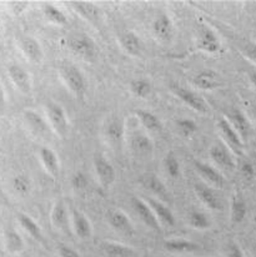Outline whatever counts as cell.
<instances>
[{
    "mask_svg": "<svg viewBox=\"0 0 256 257\" xmlns=\"http://www.w3.org/2000/svg\"><path fill=\"white\" fill-rule=\"evenodd\" d=\"M59 75H60L61 80L65 84V86L73 92L75 96L84 97L86 89H88V84H86V79L84 76L83 71L73 63H61L58 66Z\"/></svg>",
    "mask_w": 256,
    "mask_h": 257,
    "instance_id": "obj_1",
    "label": "cell"
},
{
    "mask_svg": "<svg viewBox=\"0 0 256 257\" xmlns=\"http://www.w3.org/2000/svg\"><path fill=\"white\" fill-rule=\"evenodd\" d=\"M45 111H47V120L49 122L51 131L59 138L65 139L69 134V127H70L65 109L58 102L50 101L45 106Z\"/></svg>",
    "mask_w": 256,
    "mask_h": 257,
    "instance_id": "obj_2",
    "label": "cell"
},
{
    "mask_svg": "<svg viewBox=\"0 0 256 257\" xmlns=\"http://www.w3.org/2000/svg\"><path fill=\"white\" fill-rule=\"evenodd\" d=\"M69 49L75 55L80 56L86 61L95 60L99 54V48L93 38L86 34H74L68 40Z\"/></svg>",
    "mask_w": 256,
    "mask_h": 257,
    "instance_id": "obj_3",
    "label": "cell"
},
{
    "mask_svg": "<svg viewBox=\"0 0 256 257\" xmlns=\"http://www.w3.org/2000/svg\"><path fill=\"white\" fill-rule=\"evenodd\" d=\"M171 90L186 106L191 107L194 111L199 112V114H207L209 112L210 107L206 100L200 94L194 91V90H190L184 86H173Z\"/></svg>",
    "mask_w": 256,
    "mask_h": 257,
    "instance_id": "obj_4",
    "label": "cell"
},
{
    "mask_svg": "<svg viewBox=\"0 0 256 257\" xmlns=\"http://www.w3.org/2000/svg\"><path fill=\"white\" fill-rule=\"evenodd\" d=\"M94 170H95L98 182L104 190L110 189L116 180V171L112 164L105 156L96 155L94 158Z\"/></svg>",
    "mask_w": 256,
    "mask_h": 257,
    "instance_id": "obj_5",
    "label": "cell"
},
{
    "mask_svg": "<svg viewBox=\"0 0 256 257\" xmlns=\"http://www.w3.org/2000/svg\"><path fill=\"white\" fill-rule=\"evenodd\" d=\"M125 134H126V127L121 117L116 116L107 120L104 127V136L110 146L115 149L121 148L125 141Z\"/></svg>",
    "mask_w": 256,
    "mask_h": 257,
    "instance_id": "obj_6",
    "label": "cell"
},
{
    "mask_svg": "<svg viewBox=\"0 0 256 257\" xmlns=\"http://www.w3.org/2000/svg\"><path fill=\"white\" fill-rule=\"evenodd\" d=\"M69 5L71 9L76 13L80 18H83L86 23H89L93 27H99L101 19L100 8L93 2H84V0H76L70 2Z\"/></svg>",
    "mask_w": 256,
    "mask_h": 257,
    "instance_id": "obj_7",
    "label": "cell"
},
{
    "mask_svg": "<svg viewBox=\"0 0 256 257\" xmlns=\"http://www.w3.org/2000/svg\"><path fill=\"white\" fill-rule=\"evenodd\" d=\"M132 206L133 209H134V211L137 212V215L139 216L140 220H142L148 227L152 228L154 231L161 230V223L159 222V220L156 218V216L154 214L150 205L148 204V201L140 199V197H133Z\"/></svg>",
    "mask_w": 256,
    "mask_h": 257,
    "instance_id": "obj_8",
    "label": "cell"
},
{
    "mask_svg": "<svg viewBox=\"0 0 256 257\" xmlns=\"http://www.w3.org/2000/svg\"><path fill=\"white\" fill-rule=\"evenodd\" d=\"M217 128L221 134V138L226 143L225 145L229 149H232L235 153L241 154L242 149H244V141L241 140L240 135L231 126V124H230L226 117H220L219 121H217Z\"/></svg>",
    "mask_w": 256,
    "mask_h": 257,
    "instance_id": "obj_9",
    "label": "cell"
},
{
    "mask_svg": "<svg viewBox=\"0 0 256 257\" xmlns=\"http://www.w3.org/2000/svg\"><path fill=\"white\" fill-rule=\"evenodd\" d=\"M196 42H198L199 50L207 54H216L221 49V43H220L216 33L210 27H206V25H203L198 30V39H196Z\"/></svg>",
    "mask_w": 256,
    "mask_h": 257,
    "instance_id": "obj_10",
    "label": "cell"
},
{
    "mask_svg": "<svg viewBox=\"0 0 256 257\" xmlns=\"http://www.w3.org/2000/svg\"><path fill=\"white\" fill-rule=\"evenodd\" d=\"M209 155L210 158L212 159V161L221 169L232 171L236 168V163H235L234 156H232L231 151L229 150V148H227L225 144H214V145L210 148Z\"/></svg>",
    "mask_w": 256,
    "mask_h": 257,
    "instance_id": "obj_11",
    "label": "cell"
},
{
    "mask_svg": "<svg viewBox=\"0 0 256 257\" xmlns=\"http://www.w3.org/2000/svg\"><path fill=\"white\" fill-rule=\"evenodd\" d=\"M194 191L201 202L210 210H222V200L216 191L205 182H196Z\"/></svg>",
    "mask_w": 256,
    "mask_h": 257,
    "instance_id": "obj_12",
    "label": "cell"
},
{
    "mask_svg": "<svg viewBox=\"0 0 256 257\" xmlns=\"http://www.w3.org/2000/svg\"><path fill=\"white\" fill-rule=\"evenodd\" d=\"M8 74H9V78L12 79L13 84L20 92L30 94L33 84L32 75L29 74V71H27L23 66L18 65V64H12V65L8 66Z\"/></svg>",
    "mask_w": 256,
    "mask_h": 257,
    "instance_id": "obj_13",
    "label": "cell"
},
{
    "mask_svg": "<svg viewBox=\"0 0 256 257\" xmlns=\"http://www.w3.org/2000/svg\"><path fill=\"white\" fill-rule=\"evenodd\" d=\"M71 230L81 240H88L93 236V225L88 216L79 210H73L70 214Z\"/></svg>",
    "mask_w": 256,
    "mask_h": 257,
    "instance_id": "obj_14",
    "label": "cell"
},
{
    "mask_svg": "<svg viewBox=\"0 0 256 257\" xmlns=\"http://www.w3.org/2000/svg\"><path fill=\"white\" fill-rule=\"evenodd\" d=\"M152 29L156 39L164 43L171 42L174 38V33H175L173 20L168 14H160L159 17H156L153 22Z\"/></svg>",
    "mask_w": 256,
    "mask_h": 257,
    "instance_id": "obj_15",
    "label": "cell"
},
{
    "mask_svg": "<svg viewBox=\"0 0 256 257\" xmlns=\"http://www.w3.org/2000/svg\"><path fill=\"white\" fill-rule=\"evenodd\" d=\"M117 42H119L122 51L126 53L127 55L134 56V58L142 55L144 46H143V42L139 35L135 34L134 32L126 30V32L120 33L119 37H117Z\"/></svg>",
    "mask_w": 256,
    "mask_h": 257,
    "instance_id": "obj_16",
    "label": "cell"
},
{
    "mask_svg": "<svg viewBox=\"0 0 256 257\" xmlns=\"http://www.w3.org/2000/svg\"><path fill=\"white\" fill-rule=\"evenodd\" d=\"M23 117H24V121L25 124H27L28 128H29L34 135L45 136L51 130L48 120L44 119V117H43L39 112L35 111V110H25L24 114H23Z\"/></svg>",
    "mask_w": 256,
    "mask_h": 257,
    "instance_id": "obj_17",
    "label": "cell"
},
{
    "mask_svg": "<svg viewBox=\"0 0 256 257\" xmlns=\"http://www.w3.org/2000/svg\"><path fill=\"white\" fill-rule=\"evenodd\" d=\"M19 49L25 58L34 64H39L44 58V53L40 43L33 37H22L18 42Z\"/></svg>",
    "mask_w": 256,
    "mask_h": 257,
    "instance_id": "obj_18",
    "label": "cell"
},
{
    "mask_svg": "<svg viewBox=\"0 0 256 257\" xmlns=\"http://www.w3.org/2000/svg\"><path fill=\"white\" fill-rule=\"evenodd\" d=\"M50 222L54 228L60 231H66L70 226V214L63 201H56L51 207Z\"/></svg>",
    "mask_w": 256,
    "mask_h": 257,
    "instance_id": "obj_19",
    "label": "cell"
},
{
    "mask_svg": "<svg viewBox=\"0 0 256 257\" xmlns=\"http://www.w3.org/2000/svg\"><path fill=\"white\" fill-rule=\"evenodd\" d=\"M107 221H109V225L117 232L125 233V235L134 233V225H133L132 220L121 210H111L107 215Z\"/></svg>",
    "mask_w": 256,
    "mask_h": 257,
    "instance_id": "obj_20",
    "label": "cell"
},
{
    "mask_svg": "<svg viewBox=\"0 0 256 257\" xmlns=\"http://www.w3.org/2000/svg\"><path fill=\"white\" fill-rule=\"evenodd\" d=\"M195 165L196 171L199 172L201 177L206 182H209L210 185L215 186L216 189H222L225 185V179L222 176V174L219 170L214 168V166L209 165V164L203 163V161H195L194 163Z\"/></svg>",
    "mask_w": 256,
    "mask_h": 257,
    "instance_id": "obj_21",
    "label": "cell"
},
{
    "mask_svg": "<svg viewBox=\"0 0 256 257\" xmlns=\"http://www.w3.org/2000/svg\"><path fill=\"white\" fill-rule=\"evenodd\" d=\"M143 186L147 190H149L150 192L155 196V199L160 200V201L166 202L170 199V194H169L168 189H166L165 184L159 179L156 175L154 174H148L143 177L142 180Z\"/></svg>",
    "mask_w": 256,
    "mask_h": 257,
    "instance_id": "obj_22",
    "label": "cell"
},
{
    "mask_svg": "<svg viewBox=\"0 0 256 257\" xmlns=\"http://www.w3.org/2000/svg\"><path fill=\"white\" fill-rule=\"evenodd\" d=\"M194 85L201 90H215L222 85V79L216 71L211 69L200 71L198 75L194 76L193 79Z\"/></svg>",
    "mask_w": 256,
    "mask_h": 257,
    "instance_id": "obj_23",
    "label": "cell"
},
{
    "mask_svg": "<svg viewBox=\"0 0 256 257\" xmlns=\"http://www.w3.org/2000/svg\"><path fill=\"white\" fill-rule=\"evenodd\" d=\"M148 204L150 205V207L153 209L154 214H155L156 218L159 220V222L164 223V225L169 226V227H173L175 226V216H174L173 211L170 210V207L165 204V202L160 201V200L155 199V197H149L147 200Z\"/></svg>",
    "mask_w": 256,
    "mask_h": 257,
    "instance_id": "obj_24",
    "label": "cell"
},
{
    "mask_svg": "<svg viewBox=\"0 0 256 257\" xmlns=\"http://www.w3.org/2000/svg\"><path fill=\"white\" fill-rule=\"evenodd\" d=\"M39 158L45 172L51 177H58L60 172V161L55 151L48 146H43L39 150Z\"/></svg>",
    "mask_w": 256,
    "mask_h": 257,
    "instance_id": "obj_25",
    "label": "cell"
},
{
    "mask_svg": "<svg viewBox=\"0 0 256 257\" xmlns=\"http://www.w3.org/2000/svg\"><path fill=\"white\" fill-rule=\"evenodd\" d=\"M227 120L231 124V126L235 128L237 134L240 135L241 140L246 141V139L249 138L250 134V122L247 120V117L245 116L244 112L239 109H231L227 114Z\"/></svg>",
    "mask_w": 256,
    "mask_h": 257,
    "instance_id": "obj_26",
    "label": "cell"
},
{
    "mask_svg": "<svg viewBox=\"0 0 256 257\" xmlns=\"http://www.w3.org/2000/svg\"><path fill=\"white\" fill-rule=\"evenodd\" d=\"M100 251L104 257H135L137 252L130 246L115 241H105L101 243Z\"/></svg>",
    "mask_w": 256,
    "mask_h": 257,
    "instance_id": "obj_27",
    "label": "cell"
},
{
    "mask_svg": "<svg viewBox=\"0 0 256 257\" xmlns=\"http://www.w3.org/2000/svg\"><path fill=\"white\" fill-rule=\"evenodd\" d=\"M18 222H19L20 227L28 233L32 238H34L38 242H44V233H43L42 227L39 223L25 212H18L17 215Z\"/></svg>",
    "mask_w": 256,
    "mask_h": 257,
    "instance_id": "obj_28",
    "label": "cell"
},
{
    "mask_svg": "<svg viewBox=\"0 0 256 257\" xmlns=\"http://www.w3.org/2000/svg\"><path fill=\"white\" fill-rule=\"evenodd\" d=\"M132 149L139 156H152L154 153V143L148 134L135 133L132 136Z\"/></svg>",
    "mask_w": 256,
    "mask_h": 257,
    "instance_id": "obj_29",
    "label": "cell"
},
{
    "mask_svg": "<svg viewBox=\"0 0 256 257\" xmlns=\"http://www.w3.org/2000/svg\"><path fill=\"white\" fill-rule=\"evenodd\" d=\"M5 250L10 255H19L25 250V241L19 232L14 228H8L4 236Z\"/></svg>",
    "mask_w": 256,
    "mask_h": 257,
    "instance_id": "obj_30",
    "label": "cell"
},
{
    "mask_svg": "<svg viewBox=\"0 0 256 257\" xmlns=\"http://www.w3.org/2000/svg\"><path fill=\"white\" fill-rule=\"evenodd\" d=\"M164 246L168 251L174 253H188V252H195L200 248L198 243L193 242L190 240H186L183 237H175V238H169L164 242Z\"/></svg>",
    "mask_w": 256,
    "mask_h": 257,
    "instance_id": "obj_31",
    "label": "cell"
},
{
    "mask_svg": "<svg viewBox=\"0 0 256 257\" xmlns=\"http://www.w3.org/2000/svg\"><path fill=\"white\" fill-rule=\"evenodd\" d=\"M135 116H137V120L140 122V125L147 131H160L163 128V124H161V120L159 119V116H156L149 110H137Z\"/></svg>",
    "mask_w": 256,
    "mask_h": 257,
    "instance_id": "obj_32",
    "label": "cell"
},
{
    "mask_svg": "<svg viewBox=\"0 0 256 257\" xmlns=\"http://www.w3.org/2000/svg\"><path fill=\"white\" fill-rule=\"evenodd\" d=\"M42 12L45 19L51 24L58 25V27H64V25L68 24V17H66L65 13L51 3L43 4Z\"/></svg>",
    "mask_w": 256,
    "mask_h": 257,
    "instance_id": "obj_33",
    "label": "cell"
},
{
    "mask_svg": "<svg viewBox=\"0 0 256 257\" xmlns=\"http://www.w3.org/2000/svg\"><path fill=\"white\" fill-rule=\"evenodd\" d=\"M247 214V205L244 197L239 194H235L231 199L230 206V217L234 223H241Z\"/></svg>",
    "mask_w": 256,
    "mask_h": 257,
    "instance_id": "obj_34",
    "label": "cell"
},
{
    "mask_svg": "<svg viewBox=\"0 0 256 257\" xmlns=\"http://www.w3.org/2000/svg\"><path fill=\"white\" fill-rule=\"evenodd\" d=\"M152 83L145 78L134 79L130 83V91L137 97H140V99H147V97H149L150 94H152Z\"/></svg>",
    "mask_w": 256,
    "mask_h": 257,
    "instance_id": "obj_35",
    "label": "cell"
},
{
    "mask_svg": "<svg viewBox=\"0 0 256 257\" xmlns=\"http://www.w3.org/2000/svg\"><path fill=\"white\" fill-rule=\"evenodd\" d=\"M189 223L195 230H207L211 226V221H210L209 216L205 212L199 211V210H191L189 214Z\"/></svg>",
    "mask_w": 256,
    "mask_h": 257,
    "instance_id": "obj_36",
    "label": "cell"
},
{
    "mask_svg": "<svg viewBox=\"0 0 256 257\" xmlns=\"http://www.w3.org/2000/svg\"><path fill=\"white\" fill-rule=\"evenodd\" d=\"M13 189H14V191L17 192V194L19 195H28L30 192V190H32V181H30V179L28 176H25V175H17V176L13 179Z\"/></svg>",
    "mask_w": 256,
    "mask_h": 257,
    "instance_id": "obj_37",
    "label": "cell"
},
{
    "mask_svg": "<svg viewBox=\"0 0 256 257\" xmlns=\"http://www.w3.org/2000/svg\"><path fill=\"white\" fill-rule=\"evenodd\" d=\"M164 168H165L166 174L173 179L180 176V163H179L178 158L174 154H168L164 159Z\"/></svg>",
    "mask_w": 256,
    "mask_h": 257,
    "instance_id": "obj_38",
    "label": "cell"
},
{
    "mask_svg": "<svg viewBox=\"0 0 256 257\" xmlns=\"http://www.w3.org/2000/svg\"><path fill=\"white\" fill-rule=\"evenodd\" d=\"M176 126H178V130L180 131L181 135L185 136V138H191L199 128L196 121H194L193 119H188V117L179 119L176 121Z\"/></svg>",
    "mask_w": 256,
    "mask_h": 257,
    "instance_id": "obj_39",
    "label": "cell"
},
{
    "mask_svg": "<svg viewBox=\"0 0 256 257\" xmlns=\"http://www.w3.org/2000/svg\"><path fill=\"white\" fill-rule=\"evenodd\" d=\"M71 186L75 190H85L89 185L88 176L83 171H76L71 176Z\"/></svg>",
    "mask_w": 256,
    "mask_h": 257,
    "instance_id": "obj_40",
    "label": "cell"
},
{
    "mask_svg": "<svg viewBox=\"0 0 256 257\" xmlns=\"http://www.w3.org/2000/svg\"><path fill=\"white\" fill-rule=\"evenodd\" d=\"M8 5L10 8V12L18 17V15H22L28 9L30 3L27 2V0H14V2H10Z\"/></svg>",
    "mask_w": 256,
    "mask_h": 257,
    "instance_id": "obj_41",
    "label": "cell"
},
{
    "mask_svg": "<svg viewBox=\"0 0 256 257\" xmlns=\"http://www.w3.org/2000/svg\"><path fill=\"white\" fill-rule=\"evenodd\" d=\"M240 172L246 180H252L255 177V166L250 161H244L240 165Z\"/></svg>",
    "mask_w": 256,
    "mask_h": 257,
    "instance_id": "obj_42",
    "label": "cell"
},
{
    "mask_svg": "<svg viewBox=\"0 0 256 257\" xmlns=\"http://www.w3.org/2000/svg\"><path fill=\"white\" fill-rule=\"evenodd\" d=\"M58 255L59 257H81L78 251H75L70 246L64 245V243L58 246Z\"/></svg>",
    "mask_w": 256,
    "mask_h": 257,
    "instance_id": "obj_43",
    "label": "cell"
},
{
    "mask_svg": "<svg viewBox=\"0 0 256 257\" xmlns=\"http://www.w3.org/2000/svg\"><path fill=\"white\" fill-rule=\"evenodd\" d=\"M226 256L227 257H245L244 252L240 248V246L235 242H230L226 247Z\"/></svg>",
    "mask_w": 256,
    "mask_h": 257,
    "instance_id": "obj_44",
    "label": "cell"
},
{
    "mask_svg": "<svg viewBox=\"0 0 256 257\" xmlns=\"http://www.w3.org/2000/svg\"><path fill=\"white\" fill-rule=\"evenodd\" d=\"M244 53L247 58L256 64V43H249L244 46Z\"/></svg>",
    "mask_w": 256,
    "mask_h": 257,
    "instance_id": "obj_45",
    "label": "cell"
},
{
    "mask_svg": "<svg viewBox=\"0 0 256 257\" xmlns=\"http://www.w3.org/2000/svg\"><path fill=\"white\" fill-rule=\"evenodd\" d=\"M5 107H7V96H5L4 87L0 84V114L5 111Z\"/></svg>",
    "mask_w": 256,
    "mask_h": 257,
    "instance_id": "obj_46",
    "label": "cell"
},
{
    "mask_svg": "<svg viewBox=\"0 0 256 257\" xmlns=\"http://www.w3.org/2000/svg\"><path fill=\"white\" fill-rule=\"evenodd\" d=\"M249 79H250V83H251L252 86H254L256 89V69H252V70L250 71Z\"/></svg>",
    "mask_w": 256,
    "mask_h": 257,
    "instance_id": "obj_47",
    "label": "cell"
},
{
    "mask_svg": "<svg viewBox=\"0 0 256 257\" xmlns=\"http://www.w3.org/2000/svg\"><path fill=\"white\" fill-rule=\"evenodd\" d=\"M0 37H2V25H0Z\"/></svg>",
    "mask_w": 256,
    "mask_h": 257,
    "instance_id": "obj_48",
    "label": "cell"
},
{
    "mask_svg": "<svg viewBox=\"0 0 256 257\" xmlns=\"http://www.w3.org/2000/svg\"><path fill=\"white\" fill-rule=\"evenodd\" d=\"M255 231H256V226H255Z\"/></svg>",
    "mask_w": 256,
    "mask_h": 257,
    "instance_id": "obj_49",
    "label": "cell"
},
{
    "mask_svg": "<svg viewBox=\"0 0 256 257\" xmlns=\"http://www.w3.org/2000/svg\"><path fill=\"white\" fill-rule=\"evenodd\" d=\"M255 257H256V253H255Z\"/></svg>",
    "mask_w": 256,
    "mask_h": 257,
    "instance_id": "obj_50",
    "label": "cell"
}]
</instances>
